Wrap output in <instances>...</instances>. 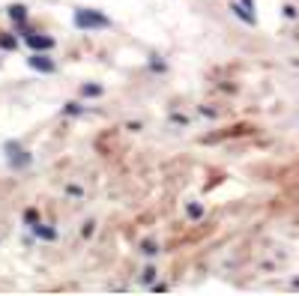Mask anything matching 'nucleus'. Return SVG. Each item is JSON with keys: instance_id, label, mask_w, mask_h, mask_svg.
I'll return each instance as SVG.
<instances>
[{"instance_id": "f257e3e1", "label": "nucleus", "mask_w": 299, "mask_h": 296, "mask_svg": "<svg viewBox=\"0 0 299 296\" xmlns=\"http://www.w3.org/2000/svg\"><path fill=\"white\" fill-rule=\"evenodd\" d=\"M75 24L81 30H105V27H111V18H105L96 9H75Z\"/></svg>"}, {"instance_id": "f03ea898", "label": "nucleus", "mask_w": 299, "mask_h": 296, "mask_svg": "<svg viewBox=\"0 0 299 296\" xmlns=\"http://www.w3.org/2000/svg\"><path fill=\"white\" fill-rule=\"evenodd\" d=\"M6 153H9V162H12V165H18V168H24V165L30 162V156H27L18 144H6Z\"/></svg>"}, {"instance_id": "7ed1b4c3", "label": "nucleus", "mask_w": 299, "mask_h": 296, "mask_svg": "<svg viewBox=\"0 0 299 296\" xmlns=\"http://www.w3.org/2000/svg\"><path fill=\"white\" fill-rule=\"evenodd\" d=\"M27 45H30V48H36V51H48V48H54V39H51V36L30 33V36H27Z\"/></svg>"}, {"instance_id": "20e7f679", "label": "nucleus", "mask_w": 299, "mask_h": 296, "mask_svg": "<svg viewBox=\"0 0 299 296\" xmlns=\"http://www.w3.org/2000/svg\"><path fill=\"white\" fill-rule=\"evenodd\" d=\"M27 63H30L33 69H39V72H54V60H48V57H39V54H36V57H30Z\"/></svg>"}, {"instance_id": "39448f33", "label": "nucleus", "mask_w": 299, "mask_h": 296, "mask_svg": "<svg viewBox=\"0 0 299 296\" xmlns=\"http://www.w3.org/2000/svg\"><path fill=\"white\" fill-rule=\"evenodd\" d=\"M231 9H234V12H237V15H240L243 21H249V24H255V15H252V12L246 9V3H234Z\"/></svg>"}, {"instance_id": "423d86ee", "label": "nucleus", "mask_w": 299, "mask_h": 296, "mask_svg": "<svg viewBox=\"0 0 299 296\" xmlns=\"http://www.w3.org/2000/svg\"><path fill=\"white\" fill-rule=\"evenodd\" d=\"M9 18H12V21H18V24H21V21H24V18H27V9H24V6H9Z\"/></svg>"}, {"instance_id": "0eeeda50", "label": "nucleus", "mask_w": 299, "mask_h": 296, "mask_svg": "<svg viewBox=\"0 0 299 296\" xmlns=\"http://www.w3.org/2000/svg\"><path fill=\"white\" fill-rule=\"evenodd\" d=\"M33 234L42 237V240H54V231H51V228H42V225H33Z\"/></svg>"}, {"instance_id": "6e6552de", "label": "nucleus", "mask_w": 299, "mask_h": 296, "mask_svg": "<svg viewBox=\"0 0 299 296\" xmlns=\"http://www.w3.org/2000/svg\"><path fill=\"white\" fill-rule=\"evenodd\" d=\"M102 93V87H96V84H84V96H99Z\"/></svg>"}, {"instance_id": "1a4fd4ad", "label": "nucleus", "mask_w": 299, "mask_h": 296, "mask_svg": "<svg viewBox=\"0 0 299 296\" xmlns=\"http://www.w3.org/2000/svg\"><path fill=\"white\" fill-rule=\"evenodd\" d=\"M0 45H3V48H15L18 42H15V36H0Z\"/></svg>"}, {"instance_id": "9d476101", "label": "nucleus", "mask_w": 299, "mask_h": 296, "mask_svg": "<svg viewBox=\"0 0 299 296\" xmlns=\"http://www.w3.org/2000/svg\"><path fill=\"white\" fill-rule=\"evenodd\" d=\"M201 213H204V207H201V204H192V207H189V216H192V219H198Z\"/></svg>"}, {"instance_id": "9b49d317", "label": "nucleus", "mask_w": 299, "mask_h": 296, "mask_svg": "<svg viewBox=\"0 0 299 296\" xmlns=\"http://www.w3.org/2000/svg\"><path fill=\"white\" fill-rule=\"evenodd\" d=\"M159 249H156V243H144V255H156Z\"/></svg>"}, {"instance_id": "f8f14e48", "label": "nucleus", "mask_w": 299, "mask_h": 296, "mask_svg": "<svg viewBox=\"0 0 299 296\" xmlns=\"http://www.w3.org/2000/svg\"><path fill=\"white\" fill-rule=\"evenodd\" d=\"M153 276H156V270H153V267H147V270H144V282H153Z\"/></svg>"}]
</instances>
